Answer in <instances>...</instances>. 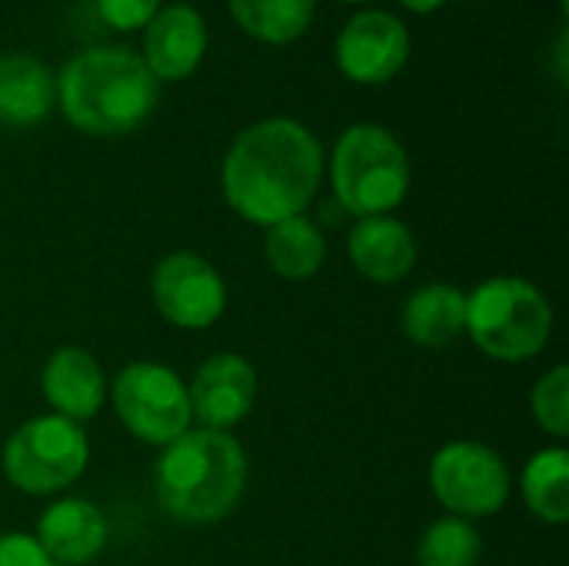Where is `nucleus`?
I'll use <instances>...</instances> for the list:
<instances>
[{
  "label": "nucleus",
  "instance_id": "obj_26",
  "mask_svg": "<svg viewBox=\"0 0 569 566\" xmlns=\"http://www.w3.org/2000/svg\"><path fill=\"white\" fill-rule=\"evenodd\" d=\"M347 3H360V0H347Z\"/></svg>",
  "mask_w": 569,
  "mask_h": 566
},
{
  "label": "nucleus",
  "instance_id": "obj_12",
  "mask_svg": "<svg viewBox=\"0 0 569 566\" xmlns=\"http://www.w3.org/2000/svg\"><path fill=\"white\" fill-rule=\"evenodd\" d=\"M37 544L53 564L87 566L107 547V520L90 500L63 497L40 514Z\"/></svg>",
  "mask_w": 569,
  "mask_h": 566
},
{
  "label": "nucleus",
  "instance_id": "obj_15",
  "mask_svg": "<svg viewBox=\"0 0 569 566\" xmlns=\"http://www.w3.org/2000/svg\"><path fill=\"white\" fill-rule=\"evenodd\" d=\"M347 254L367 280L397 284L417 264V240L410 227L393 217H363L347 237Z\"/></svg>",
  "mask_w": 569,
  "mask_h": 566
},
{
  "label": "nucleus",
  "instance_id": "obj_17",
  "mask_svg": "<svg viewBox=\"0 0 569 566\" xmlns=\"http://www.w3.org/2000/svg\"><path fill=\"white\" fill-rule=\"evenodd\" d=\"M57 87L47 67L33 57L13 53L0 57V120L13 127H30L50 113Z\"/></svg>",
  "mask_w": 569,
  "mask_h": 566
},
{
  "label": "nucleus",
  "instance_id": "obj_20",
  "mask_svg": "<svg viewBox=\"0 0 569 566\" xmlns=\"http://www.w3.org/2000/svg\"><path fill=\"white\" fill-rule=\"evenodd\" d=\"M317 0H230L237 23L267 43H290L297 40L313 17Z\"/></svg>",
  "mask_w": 569,
  "mask_h": 566
},
{
  "label": "nucleus",
  "instance_id": "obj_22",
  "mask_svg": "<svg viewBox=\"0 0 569 566\" xmlns=\"http://www.w3.org/2000/svg\"><path fill=\"white\" fill-rule=\"evenodd\" d=\"M533 407V420L553 434V437H569V367L557 364L537 387L530 397Z\"/></svg>",
  "mask_w": 569,
  "mask_h": 566
},
{
  "label": "nucleus",
  "instance_id": "obj_24",
  "mask_svg": "<svg viewBox=\"0 0 569 566\" xmlns=\"http://www.w3.org/2000/svg\"><path fill=\"white\" fill-rule=\"evenodd\" d=\"M0 566H60L53 564L37 537L30 534H0Z\"/></svg>",
  "mask_w": 569,
  "mask_h": 566
},
{
  "label": "nucleus",
  "instance_id": "obj_3",
  "mask_svg": "<svg viewBox=\"0 0 569 566\" xmlns=\"http://www.w3.org/2000/svg\"><path fill=\"white\" fill-rule=\"evenodd\" d=\"M247 487V457L230 434L187 430L157 460V500L180 524L230 517Z\"/></svg>",
  "mask_w": 569,
  "mask_h": 566
},
{
  "label": "nucleus",
  "instance_id": "obj_21",
  "mask_svg": "<svg viewBox=\"0 0 569 566\" xmlns=\"http://www.w3.org/2000/svg\"><path fill=\"white\" fill-rule=\"evenodd\" d=\"M483 554V540L477 527L463 517H443L427 527L417 547L420 566H477Z\"/></svg>",
  "mask_w": 569,
  "mask_h": 566
},
{
  "label": "nucleus",
  "instance_id": "obj_13",
  "mask_svg": "<svg viewBox=\"0 0 569 566\" xmlns=\"http://www.w3.org/2000/svg\"><path fill=\"white\" fill-rule=\"evenodd\" d=\"M207 50L203 17L187 3H170L147 23L143 63L157 80H183L197 70Z\"/></svg>",
  "mask_w": 569,
  "mask_h": 566
},
{
  "label": "nucleus",
  "instance_id": "obj_1",
  "mask_svg": "<svg viewBox=\"0 0 569 566\" xmlns=\"http://www.w3.org/2000/svg\"><path fill=\"white\" fill-rule=\"evenodd\" d=\"M323 177L317 137L290 120L270 117L247 127L223 160V197L250 224L273 227L300 217Z\"/></svg>",
  "mask_w": 569,
  "mask_h": 566
},
{
  "label": "nucleus",
  "instance_id": "obj_7",
  "mask_svg": "<svg viewBox=\"0 0 569 566\" xmlns=\"http://www.w3.org/2000/svg\"><path fill=\"white\" fill-rule=\"evenodd\" d=\"M113 410L123 427L153 447H167L190 430V397L183 380L163 364H130L117 374L110 390Z\"/></svg>",
  "mask_w": 569,
  "mask_h": 566
},
{
  "label": "nucleus",
  "instance_id": "obj_10",
  "mask_svg": "<svg viewBox=\"0 0 569 566\" xmlns=\"http://www.w3.org/2000/svg\"><path fill=\"white\" fill-rule=\"evenodd\" d=\"M407 57L410 33L400 17L383 10L357 13L337 40V63L357 83H383L397 77Z\"/></svg>",
  "mask_w": 569,
  "mask_h": 566
},
{
  "label": "nucleus",
  "instance_id": "obj_9",
  "mask_svg": "<svg viewBox=\"0 0 569 566\" xmlns=\"http://www.w3.org/2000/svg\"><path fill=\"white\" fill-rule=\"evenodd\" d=\"M153 304L180 330H207L227 307L223 277L197 254H170L153 270Z\"/></svg>",
  "mask_w": 569,
  "mask_h": 566
},
{
  "label": "nucleus",
  "instance_id": "obj_25",
  "mask_svg": "<svg viewBox=\"0 0 569 566\" xmlns=\"http://www.w3.org/2000/svg\"><path fill=\"white\" fill-rule=\"evenodd\" d=\"M403 7H410V10H417V13H430V10H437L443 0H400Z\"/></svg>",
  "mask_w": 569,
  "mask_h": 566
},
{
  "label": "nucleus",
  "instance_id": "obj_18",
  "mask_svg": "<svg viewBox=\"0 0 569 566\" xmlns=\"http://www.w3.org/2000/svg\"><path fill=\"white\" fill-rule=\"evenodd\" d=\"M263 250H267V264L280 277H287V280H310L323 267L327 240H323L320 227L300 214V217H290V220H280V224L267 227Z\"/></svg>",
  "mask_w": 569,
  "mask_h": 566
},
{
  "label": "nucleus",
  "instance_id": "obj_14",
  "mask_svg": "<svg viewBox=\"0 0 569 566\" xmlns=\"http://www.w3.org/2000/svg\"><path fill=\"white\" fill-rule=\"evenodd\" d=\"M43 397L53 414L80 424L90 420L107 400V377L83 347H60L43 367Z\"/></svg>",
  "mask_w": 569,
  "mask_h": 566
},
{
  "label": "nucleus",
  "instance_id": "obj_4",
  "mask_svg": "<svg viewBox=\"0 0 569 566\" xmlns=\"http://www.w3.org/2000/svg\"><path fill=\"white\" fill-rule=\"evenodd\" d=\"M467 334L493 360H530L553 334V307L533 284L493 277L467 297Z\"/></svg>",
  "mask_w": 569,
  "mask_h": 566
},
{
  "label": "nucleus",
  "instance_id": "obj_16",
  "mask_svg": "<svg viewBox=\"0 0 569 566\" xmlns=\"http://www.w3.org/2000/svg\"><path fill=\"white\" fill-rule=\"evenodd\" d=\"M400 324L417 347H450L467 330V294L453 284H427L417 294H410Z\"/></svg>",
  "mask_w": 569,
  "mask_h": 566
},
{
  "label": "nucleus",
  "instance_id": "obj_6",
  "mask_svg": "<svg viewBox=\"0 0 569 566\" xmlns=\"http://www.w3.org/2000/svg\"><path fill=\"white\" fill-rule=\"evenodd\" d=\"M87 460L90 447L83 427L60 414L27 420L10 434L0 454L3 477L33 497L70 487L87 470Z\"/></svg>",
  "mask_w": 569,
  "mask_h": 566
},
{
  "label": "nucleus",
  "instance_id": "obj_5",
  "mask_svg": "<svg viewBox=\"0 0 569 566\" xmlns=\"http://www.w3.org/2000/svg\"><path fill=\"white\" fill-rule=\"evenodd\" d=\"M333 193L347 214L357 217H387L403 203L410 187V160L403 143L377 127H350L333 150Z\"/></svg>",
  "mask_w": 569,
  "mask_h": 566
},
{
  "label": "nucleus",
  "instance_id": "obj_23",
  "mask_svg": "<svg viewBox=\"0 0 569 566\" xmlns=\"http://www.w3.org/2000/svg\"><path fill=\"white\" fill-rule=\"evenodd\" d=\"M160 10V0H97V13L103 23L117 30H140L153 20Z\"/></svg>",
  "mask_w": 569,
  "mask_h": 566
},
{
  "label": "nucleus",
  "instance_id": "obj_19",
  "mask_svg": "<svg viewBox=\"0 0 569 566\" xmlns=\"http://www.w3.org/2000/svg\"><path fill=\"white\" fill-rule=\"evenodd\" d=\"M523 500L547 524H567L569 517V454L547 447L530 457L523 470Z\"/></svg>",
  "mask_w": 569,
  "mask_h": 566
},
{
  "label": "nucleus",
  "instance_id": "obj_2",
  "mask_svg": "<svg viewBox=\"0 0 569 566\" xmlns=\"http://www.w3.org/2000/svg\"><path fill=\"white\" fill-rule=\"evenodd\" d=\"M160 80L140 53L123 47H93L77 53L60 80L57 100L67 120L93 137L127 133L157 107Z\"/></svg>",
  "mask_w": 569,
  "mask_h": 566
},
{
  "label": "nucleus",
  "instance_id": "obj_8",
  "mask_svg": "<svg viewBox=\"0 0 569 566\" xmlns=\"http://www.w3.org/2000/svg\"><path fill=\"white\" fill-rule=\"evenodd\" d=\"M430 490L453 517H493L510 497V470L493 447L457 440L437 450Z\"/></svg>",
  "mask_w": 569,
  "mask_h": 566
},
{
  "label": "nucleus",
  "instance_id": "obj_11",
  "mask_svg": "<svg viewBox=\"0 0 569 566\" xmlns=\"http://www.w3.org/2000/svg\"><path fill=\"white\" fill-rule=\"evenodd\" d=\"M190 414L203 430L227 434L237 427L257 400V370L240 354H213L200 364L193 384L187 387Z\"/></svg>",
  "mask_w": 569,
  "mask_h": 566
}]
</instances>
